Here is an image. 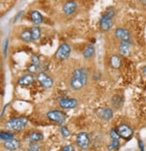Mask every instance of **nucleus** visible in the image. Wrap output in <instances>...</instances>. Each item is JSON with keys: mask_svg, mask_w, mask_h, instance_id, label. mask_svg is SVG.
Returning a JSON list of instances; mask_svg holds the SVG:
<instances>
[{"mask_svg": "<svg viewBox=\"0 0 146 151\" xmlns=\"http://www.w3.org/2000/svg\"><path fill=\"white\" fill-rule=\"evenodd\" d=\"M88 77V74L85 68L79 67L75 69L70 80V84L71 88L75 91H78L82 89L87 84Z\"/></svg>", "mask_w": 146, "mask_h": 151, "instance_id": "1", "label": "nucleus"}, {"mask_svg": "<svg viewBox=\"0 0 146 151\" xmlns=\"http://www.w3.org/2000/svg\"><path fill=\"white\" fill-rule=\"evenodd\" d=\"M115 16V11L113 8H109L108 9V11L105 12V14L104 16L101 17V18L99 19V26L100 29L104 32H108L109 31L112 26H113V17Z\"/></svg>", "mask_w": 146, "mask_h": 151, "instance_id": "2", "label": "nucleus"}, {"mask_svg": "<svg viewBox=\"0 0 146 151\" xmlns=\"http://www.w3.org/2000/svg\"><path fill=\"white\" fill-rule=\"evenodd\" d=\"M27 123H28V119L24 117L12 118L6 122V127L10 130H20L24 129Z\"/></svg>", "mask_w": 146, "mask_h": 151, "instance_id": "3", "label": "nucleus"}, {"mask_svg": "<svg viewBox=\"0 0 146 151\" xmlns=\"http://www.w3.org/2000/svg\"><path fill=\"white\" fill-rule=\"evenodd\" d=\"M71 46L68 44L64 43L59 46L54 56L57 60L62 61V60H66L67 58H69V56L71 55Z\"/></svg>", "mask_w": 146, "mask_h": 151, "instance_id": "4", "label": "nucleus"}, {"mask_svg": "<svg viewBox=\"0 0 146 151\" xmlns=\"http://www.w3.org/2000/svg\"><path fill=\"white\" fill-rule=\"evenodd\" d=\"M47 117L58 124H63L65 122V119H66V116L64 113H62L61 111H58V109H53V111H50L47 114Z\"/></svg>", "mask_w": 146, "mask_h": 151, "instance_id": "5", "label": "nucleus"}, {"mask_svg": "<svg viewBox=\"0 0 146 151\" xmlns=\"http://www.w3.org/2000/svg\"><path fill=\"white\" fill-rule=\"evenodd\" d=\"M36 79L39 81V83L41 84L43 88L49 89L53 85V81H52V79L45 73H43V72L39 73L36 76Z\"/></svg>", "mask_w": 146, "mask_h": 151, "instance_id": "6", "label": "nucleus"}, {"mask_svg": "<svg viewBox=\"0 0 146 151\" xmlns=\"http://www.w3.org/2000/svg\"><path fill=\"white\" fill-rule=\"evenodd\" d=\"M78 8V3L75 0H68L66 1L62 6V11L66 16H71L75 13Z\"/></svg>", "mask_w": 146, "mask_h": 151, "instance_id": "7", "label": "nucleus"}, {"mask_svg": "<svg viewBox=\"0 0 146 151\" xmlns=\"http://www.w3.org/2000/svg\"><path fill=\"white\" fill-rule=\"evenodd\" d=\"M117 132L125 139H130L132 138V134H134V131H132V129L128 125H126V124L119 125L117 127Z\"/></svg>", "mask_w": 146, "mask_h": 151, "instance_id": "8", "label": "nucleus"}, {"mask_svg": "<svg viewBox=\"0 0 146 151\" xmlns=\"http://www.w3.org/2000/svg\"><path fill=\"white\" fill-rule=\"evenodd\" d=\"M97 116L102 120H110L113 116V111L109 108H99L97 111Z\"/></svg>", "mask_w": 146, "mask_h": 151, "instance_id": "9", "label": "nucleus"}, {"mask_svg": "<svg viewBox=\"0 0 146 151\" xmlns=\"http://www.w3.org/2000/svg\"><path fill=\"white\" fill-rule=\"evenodd\" d=\"M77 145L80 148H87L89 145V138L86 132H80L77 136Z\"/></svg>", "mask_w": 146, "mask_h": 151, "instance_id": "10", "label": "nucleus"}, {"mask_svg": "<svg viewBox=\"0 0 146 151\" xmlns=\"http://www.w3.org/2000/svg\"><path fill=\"white\" fill-rule=\"evenodd\" d=\"M59 104L62 109H74L78 106V101L75 99L61 98V99H59Z\"/></svg>", "mask_w": 146, "mask_h": 151, "instance_id": "11", "label": "nucleus"}, {"mask_svg": "<svg viewBox=\"0 0 146 151\" xmlns=\"http://www.w3.org/2000/svg\"><path fill=\"white\" fill-rule=\"evenodd\" d=\"M115 35L117 39L120 41H130L131 39V35L129 31L123 27H118L115 30Z\"/></svg>", "mask_w": 146, "mask_h": 151, "instance_id": "12", "label": "nucleus"}, {"mask_svg": "<svg viewBox=\"0 0 146 151\" xmlns=\"http://www.w3.org/2000/svg\"><path fill=\"white\" fill-rule=\"evenodd\" d=\"M118 50H119V52H120L122 55H124V56L129 55L130 50H131L130 41H121L120 44H119Z\"/></svg>", "mask_w": 146, "mask_h": 151, "instance_id": "13", "label": "nucleus"}, {"mask_svg": "<svg viewBox=\"0 0 146 151\" xmlns=\"http://www.w3.org/2000/svg\"><path fill=\"white\" fill-rule=\"evenodd\" d=\"M35 78L33 74H24L18 80V84L20 85H24V86H28L33 83Z\"/></svg>", "mask_w": 146, "mask_h": 151, "instance_id": "14", "label": "nucleus"}, {"mask_svg": "<svg viewBox=\"0 0 146 151\" xmlns=\"http://www.w3.org/2000/svg\"><path fill=\"white\" fill-rule=\"evenodd\" d=\"M4 147L7 150L14 151V150H16L17 148H19V147H20V141L18 139H12L10 140L5 141Z\"/></svg>", "mask_w": 146, "mask_h": 151, "instance_id": "15", "label": "nucleus"}, {"mask_svg": "<svg viewBox=\"0 0 146 151\" xmlns=\"http://www.w3.org/2000/svg\"><path fill=\"white\" fill-rule=\"evenodd\" d=\"M30 17H31V20L36 24H40L43 21V16L41 15V13L36 10H33L30 13Z\"/></svg>", "mask_w": 146, "mask_h": 151, "instance_id": "16", "label": "nucleus"}, {"mask_svg": "<svg viewBox=\"0 0 146 151\" xmlns=\"http://www.w3.org/2000/svg\"><path fill=\"white\" fill-rule=\"evenodd\" d=\"M95 53V47L93 45L89 44L86 46V48L83 51V57L86 59H89L91 58Z\"/></svg>", "mask_w": 146, "mask_h": 151, "instance_id": "17", "label": "nucleus"}, {"mask_svg": "<svg viewBox=\"0 0 146 151\" xmlns=\"http://www.w3.org/2000/svg\"><path fill=\"white\" fill-rule=\"evenodd\" d=\"M111 102H112V104L114 105L115 108L119 109V108H121V107L123 106V104H124V100H123V98L121 97L120 95L115 94V95H114L113 97H112Z\"/></svg>", "mask_w": 146, "mask_h": 151, "instance_id": "18", "label": "nucleus"}, {"mask_svg": "<svg viewBox=\"0 0 146 151\" xmlns=\"http://www.w3.org/2000/svg\"><path fill=\"white\" fill-rule=\"evenodd\" d=\"M109 62H110V65L114 68V69H119L121 66V63H122L121 58L118 55H112L110 57Z\"/></svg>", "mask_w": 146, "mask_h": 151, "instance_id": "19", "label": "nucleus"}, {"mask_svg": "<svg viewBox=\"0 0 146 151\" xmlns=\"http://www.w3.org/2000/svg\"><path fill=\"white\" fill-rule=\"evenodd\" d=\"M27 139L30 142H37V141L42 140L43 139V136L40 132H32L31 134H29Z\"/></svg>", "mask_w": 146, "mask_h": 151, "instance_id": "20", "label": "nucleus"}, {"mask_svg": "<svg viewBox=\"0 0 146 151\" xmlns=\"http://www.w3.org/2000/svg\"><path fill=\"white\" fill-rule=\"evenodd\" d=\"M20 38H21V40L24 41V42H31V41H33L31 30H28V29L24 30L20 35Z\"/></svg>", "mask_w": 146, "mask_h": 151, "instance_id": "21", "label": "nucleus"}, {"mask_svg": "<svg viewBox=\"0 0 146 151\" xmlns=\"http://www.w3.org/2000/svg\"><path fill=\"white\" fill-rule=\"evenodd\" d=\"M30 30H31L32 37H33V41H38L40 38H41L42 32H41V29H40L38 26H33Z\"/></svg>", "mask_w": 146, "mask_h": 151, "instance_id": "22", "label": "nucleus"}, {"mask_svg": "<svg viewBox=\"0 0 146 151\" xmlns=\"http://www.w3.org/2000/svg\"><path fill=\"white\" fill-rule=\"evenodd\" d=\"M0 139L3 141L10 140L12 139H14V134H12L10 132H6V131H1V133H0Z\"/></svg>", "mask_w": 146, "mask_h": 151, "instance_id": "23", "label": "nucleus"}, {"mask_svg": "<svg viewBox=\"0 0 146 151\" xmlns=\"http://www.w3.org/2000/svg\"><path fill=\"white\" fill-rule=\"evenodd\" d=\"M120 146V142H119V139H112L111 143L108 145V150H114V149H117Z\"/></svg>", "mask_w": 146, "mask_h": 151, "instance_id": "24", "label": "nucleus"}, {"mask_svg": "<svg viewBox=\"0 0 146 151\" xmlns=\"http://www.w3.org/2000/svg\"><path fill=\"white\" fill-rule=\"evenodd\" d=\"M28 151H40V146L36 142H31L28 147Z\"/></svg>", "mask_w": 146, "mask_h": 151, "instance_id": "25", "label": "nucleus"}, {"mask_svg": "<svg viewBox=\"0 0 146 151\" xmlns=\"http://www.w3.org/2000/svg\"><path fill=\"white\" fill-rule=\"evenodd\" d=\"M120 135H119V133L117 132V130L115 129H111L110 130V138L112 139H120Z\"/></svg>", "mask_w": 146, "mask_h": 151, "instance_id": "26", "label": "nucleus"}, {"mask_svg": "<svg viewBox=\"0 0 146 151\" xmlns=\"http://www.w3.org/2000/svg\"><path fill=\"white\" fill-rule=\"evenodd\" d=\"M38 69H39V66L37 65H34L33 63H31L29 66H28V72L31 73H35L38 72Z\"/></svg>", "mask_w": 146, "mask_h": 151, "instance_id": "27", "label": "nucleus"}, {"mask_svg": "<svg viewBox=\"0 0 146 151\" xmlns=\"http://www.w3.org/2000/svg\"><path fill=\"white\" fill-rule=\"evenodd\" d=\"M61 133L62 137H64V138H67V137L70 136V130L68 129V128H66V127H61Z\"/></svg>", "mask_w": 146, "mask_h": 151, "instance_id": "28", "label": "nucleus"}, {"mask_svg": "<svg viewBox=\"0 0 146 151\" xmlns=\"http://www.w3.org/2000/svg\"><path fill=\"white\" fill-rule=\"evenodd\" d=\"M31 62L34 65H37V66L40 65V59H39V57L37 55H34V54H33V55H32V57H31Z\"/></svg>", "mask_w": 146, "mask_h": 151, "instance_id": "29", "label": "nucleus"}, {"mask_svg": "<svg viewBox=\"0 0 146 151\" xmlns=\"http://www.w3.org/2000/svg\"><path fill=\"white\" fill-rule=\"evenodd\" d=\"M61 151H75L71 145H66L62 147Z\"/></svg>", "mask_w": 146, "mask_h": 151, "instance_id": "30", "label": "nucleus"}, {"mask_svg": "<svg viewBox=\"0 0 146 151\" xmlns=\"http://www.w3.org/2000/svg\"><path fill=\"white\" fill-rule=\"evenodd\" d=\"M7 48H8V39H6L5 45H4V55H5V57H6V55H7Z\"/></svg>", "mask_w": 146, "mask_h": 151, "instance_id": "31", "label": "nucleus"}, {"mask_svg": "<svg viewBox=\"0 0 146 151\" xmlns=\"http://www.w3.org/2000/svg\"><path fill=\"white\" fill-rule=\"evenodd\" d=\"M138 146H139V148H140V151H143L144 149V145L142 143V141L141 139H138Z\"/></svg>", "mask_w": 146, "mask_h": 151, "instance_id": "32", "label": "nucleus"}, {"mask_svg": "<svg viewBox=\"0 0 146 151\" xmlns=\"http://www.w3.org/2000/svg\"><path fill=\"white\" fill-rule=\"evenodd\" d=\"M22 14H23V11H21L20 13H18V14H17V15H16V18H15V22H16V20L18 19V17H21V15H22Z\"/></svg>", "mask_w": 146, "mask_h": 151, "instance_id": "33", "label": "nucleus"}, {"mask_svg": "<svg viewBox=\"0 0 146 151\" xmlns=\"http://www.w3.org/2000/svg\"><path fill=\"white\" fill-rule=\"evenodd\" d=\"M142 73H143L144 75H146V65L142 68Z\"/></svg>", "mask_w": 146, "mask_h": 151, "instance_id": "34", "label": "nucleus"}]
</instances>
